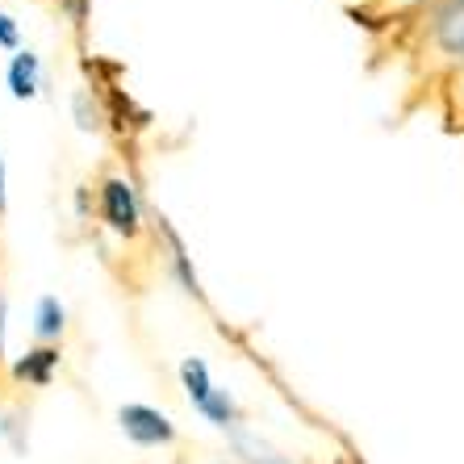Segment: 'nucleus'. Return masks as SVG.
Here are the masks:
<instances>
[{
	"mask_svg": "<svg viewBox=\"0 0 464 464\" xmlns=\"http://www.w3.org/2000/svg\"><path fill=\"white\" fill-rule=\"evenodd\" d=\"M101 214H105L113 235L121 238L142 235V209H139V197H134V184L126 176H105L101 180Z\"/></svg>",
	"mask_w": 464,
	"mask_h": 464,
	"instance_id": "nucleus-1",
	"label": "nucleus"
},
{
	"mask_svg": "<svg viewBox=\"0 0 464 464\" xmlns=\"http://www.w3.org/2000/svg\"><path fill=\"white\" fill-rule=\"evenodd\" d=\"M118 422H121V435L130 443H139V448H168V443H176V422L163 411H155V406L130 401V406L118 411Z\"/></svg>",
	"mask_w": 464,
	"mask_h": 464,
	"instance_id": "nucleus-2",
	"label": "nucleus"
},
{
	"mask_svg": "<svg viewBox=\"0 0 464 464\" xmlns=\"http://www.w3.org/2000/svg\"><path fill=\"white\" fill-rule=\"evenodd\" d=\"M180 385H184V393H188V401H193V406H201V401L214 393V381H209L206 360H201V356L184 360V364H180Z\"/></svg>",
	"mask_w": 464,
	"mask_h": 464,
	"instance_id": "nucleus-4",
	"label": "nucleus"
},
{
	"mask_svg": "<svg viewBox=\"0 0 464 464\" xmlns=\"http://www.w3.org/2000/svg\"><path fill=\"white\" fill-rule=\"evenodd\" d=\"M59 347H38V352H30L25 360H17L13 364V377L25 381V385H51V372L59 368Z\"/></svg>",
	"mask_w": 464,
	"mask_h": 464,
	"instance_id": "nucleus-3",
	"label": "nucleus"
},
{
	"mask_svg": "<svg viewBox=\"0 0 464 464\" xmlns=\"http://www.w3.org/2000/svg\"><path fill=\"white\" fill-rule=\"evenodd\" d=\"M38 339H59L67 331V310L59 305V297H43L38 302Z\"/></svg>",
	"mask_w": 464,
	"mask_h": 464,
	"instance_id": "nucleus-7",
	"label": "nucleus"
},
{
	"mask_svg": "<svg viewBox=\"0 0 464 464\" xmlns=\"http://www.w3.org/2000/svg\"><path fill=\"white\" fill-rule=\"evenodd\" d=\"M0 46H17V25H13V17L9 13H0Z\"/></svg>",
	"mask_w": 464,
	"mask_h": 464,
	"instance_id": "nucleus-8",
	"label": "nucleus"
},
{
	"mask_svg": "<svg viewBox=\"0 0 464 464\" xmlns=\"http://www.w3.org/2000/svg\"><path fill=\"white\" fill-rule=\"evenodd\" d=\"M0 209H5V168H0Z\"/></svg>",
	"mask_w": 464,
	"mask_h": 464,
	"instance_id": "nucleus-9",
	"label": "nucleus"
},
{
	"mask_svg": "<svg viewBox=\"0 0 464 464\" xmlns=\"http://www.w3.org/2000/svg\"><path fill=\"white\" fill-rule=\"evenodd\" d=\"M9 88H13V97H34L38 92V54H13V63H9Z\"/></svg>",
	"mask_w": 464,
	"mask_h": 464,
	"instance_id": "nucleus-5",
	"label": "nucleus"
},
{
	"mask_svg": "<svg viewBox=\"0 0 464 464\" xmlns=\"http://www.w3.org/2000/svg\"><path fill=\"white\" fill-rule=\"evenodd\" d=\"M197 411L206 414L214 427H238V419H243V414H238V406H235V398H230L227 389H214V393H209Z\"/></svg>",
	"mask_w": 464,
	"mask_h": 464,
	"instance_id": "nucleus-6",
	"label": "nucleus"
}]
</instances>
